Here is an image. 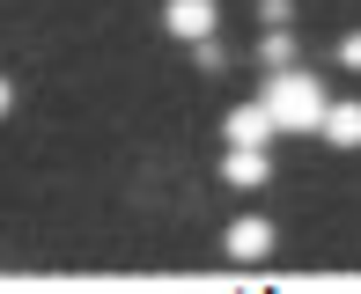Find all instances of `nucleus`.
Segmentation results:
<instances>
[{
    "label": "nucleus",
    "mask_w": 361,
    "mask_h": 294,
    "mask_svg": "<svg viewBox=\"0 0 361 294\" xmlns=\"http://www.w3.org/2000/svg\"><path fill=\"white\" fill-rule=\"evenodd\" d=\"M258 103H266L273 133H317V118H324V103H332V96H324V81H317V74L281 67V74H266Z\"/></svg>",
    "instance_id": "f257e3e1"
},
{
    "label": "nucleus",
    "mask_w": 361,
    "mask_h": 294,
    "mask_svg": "<svg viewBox=\"0 0 361 294\" xmlns=\"http://www.w3.org/2000/svg\"><path fill=\"white\" fill-rule=\"evenodd\" d=\"M214 23H221L214 0H162V30H170V37H185V44L214 37Z\"/></svg>",
    "instance_id": "f03ea898"
},
{
    "label": "nucleus",
    "mask_w": 361,
    "mask_h": 294,
    "mask_svg": "<svg viewBox=\"0 0 361 294\" xmlns=\"http://www.w3.org/2000/svg\"><path fill=\"white\" fill-rule=\"evenodd\" d=\"M228 257H236V265H258V257H273V221H266V214H243L236 228H228Z\"/></svg>",
    "instance_id": "7ed1b4c3"
},
{
    "label": "nucleus",
    "mask_w": 361,
    "mask_h": 294,
    "mask_svg": "<svg viewBox=\"0 0 361 294\" xmlns=\"http://www.w3.org/2000/svg\"><path fill=\"white\" fill-rule=\"evenodd\" d=\"M221 133H228V147H266L273 140V118H266V103H236L221 118Z\"/></svg>",
    "instance_id": "20e7f679"
},
{
    "label": "nucleus",
    "mask_w": 361,
    "mask_h": 294,
    "mask_svg": "<svg viewBox=\"0 0 361 294\" xmlns=\"http://www.w3.org/2000/svg\"><path fill=\"white\" fill-rule=\"evenodd\" d=\"M221 177H228V184H236V191H258V184H266V177H273V162H266V147H228Z\"/></svg>",
    "instance_id": "39448f33"
},
{
    "label": "nucleus",
    "mask_w": 361,
    "mask_h": 294,
    "mask_svg": "<svg viewBox=\"0 0 361 294\" xmlns=\"http://www.w3.org/2000/svg\"><path fill=\"white\" fill-rule=\"evenodd\" d=\"M317 133L332 140V147H361V103H324Z\"/></svg>",
    "instance_id": "423d86ee"
},
{
    "label": "nucleus",
    "mask_w": 361,
    "mask_h": 294,
    "mask_svg": "<svg viewBox=\"0 0 361 294\" xmlns=\"http://www.w3.org/2000/svg\"><path fill=\"white\" fill-rule=\"evenodd\" d=\"M258 67H266V74L295 67V37H288V23H266V44H258Z\"/></svg>",
    "instance_id": "0eeeda50"
},
{
    "label": "nucleus",
    "mask_w": 361,
    "mask_h": 294,
    "mask_svg": "<svg viewBox=\"0 0 361 294\" xmlns=\"http://www.w3.org/2000/svg\"><path fill=\"white\" fill-rule=\"evenodd\" d=\"M200 67H207V74H221V67H228V52H221L214 37H200Z\"/></svg>",
    "instance_id": "6e6552de"
},
{
    "label": "nucleus",
    "mask_w": 361,
    "mask_h": 294,
    "mask_svg": "<svg viewBox=\"0 0 361 294\" xmlns=\"http://www.w3.org/2000/svg\"><path fill=\"white\" fill-rule=\"evenodd\" d=\"M339 67H354V74H361V30H347V37H339Z\"/></svg>",
    "instance_id": "1a4fd4ad"
},
{
    "label": "nucleus",
    "mask_w": 361,
    "mask_h": 294,
    "mask_svg": "<svg viewBox=\"0 0 361 294\" xmlns=\"http://www.w3.org/2000/svg\"><path fill=\"white\" fill-rule=\"evenodd\" d=\"M258 15H266V23H288V15H295V0H258Z\"/></svg>",
    "instance_id": "9d476101"
},
{
    "label": "nucleus",
    "mask_w": 361,
    "mask_h": 294,
    "mask_svg": "<svg viewBox=\"0 0 361 294\" xmlns=\"http://www.w3.org/2000/svg\"><path fill=\"white\" fill-rule=\"evenodd\" d=\"M8 110H15V81L0 74V118H8Z\"/></svg>",
    "instance_id": "9b49d317"
}]
</instances>
